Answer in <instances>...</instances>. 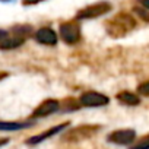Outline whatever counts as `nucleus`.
<instances>
[{"instance_id": "obj_1", "label": "nucleus", "mask_w": 149, "mask_h": 149, "mask_svg": "<svg viewBox=\"0 0 149 149\" xmlns=\"http://www.w3.org/2000/svg\"><path fill=\"white\" fill-rule=\"evenodd\" d=\"M136 26V21L127 13H118L107 24V31L113 37H121Z\"/></svg>"}, {"instance_id": "obj_2", "label": "nucleus", "mask_w": 149, "mask_h": 149, "mask_svg": "<svg viewBox=\"0 0 149 149\" xmlns=\"http://www.w3.org/2000/svg\"><path fill=\"white\" fill-rule=\"evenodd\" d=\"M110 10H111V5L108 2H98L81 9L78 12V19H95L108 13Z\"/></svg>"}, {"instance_id": "obj_3", "label": "nucleus", "mask_w": 149, "mask_h": 149, "mask_svg": "<svg viewBox=\"0 0 149 149\" xmlns=\"http://www.w3.org/2000/svg\"><path fill=\"white\" fill-rule=\"evenodd\" d=\"M60 37L67 44H76L81 40V28L76 22H64L60 25Z\"/></svg>"}, {"instance_id": "obj_4", "label": "nucleus", "mask_w": 149, "mask_h": 149, "mask_svg": "<svg viewBox=\"0 0 149 149\" xmlns=\"http://www.w3.org/2000/svg\"><path fill=\"white\" fill-rule=\"evenodd\" d=\"M79 102L84 107L95 108V107H104V105H107L110 102V98L107 95H104V94L97 92V91H88V92H85V94L81 95Z\"/></svg>"}, {"instance_id": "obj_5", "label": "nucleus", "mask_w": 149, "mask_h": 149, "mask_svg": "<svg viewBox=\"0 0 149 149\" xmlns=\"http://www.w3.org/2000/svg\"><path fill=\"white\" fill-rule=\"evenodd\" d=\"M108 142L114 143V145H121V146H129L134 142L136 139V133L132 129H120L116 132H111L108 134Z\"/></svg>"}, {"instance_id": "obj_6", "label": "nucleus", "mask_w": 149, "mask_h": 149, "mask_svg": "<svg viewBox=\"0 0 149 149\" xmlns=\"http://www.w3.org/2000/svg\"><path fill=\"white\" fill-rule=\"evenodd\" d=\"M98 126H79L76 129H72L64 137L66 140H81V139H86V137H91L94 136L97 132H98Z\"/></svg>"}, {"instance_id": "obj_7", "label": "nucleus", "mask_w": 149, "mask_h": 149, "mask_svg": "<svg viewBox=\"0 0 149 149\" xmlns=\"http://www.w3.org/2000/svg\"><path fill=\"white\" fill-rule=\"evenodd\" d=\"M58 108H60V102H58L57 100H45V101H42V102L32 111V117H34V118L47 117V116H50V114H54Z\"/></svg>"}, {"instance_id": "obj_8", "label": "nucleus", "mask_w": 149, "mask_h": 149, "mask_svg": "<svg viewBox=\"0 0 149 149\" xmlns=\"http://www.w3.org/2000/svg\"><path fill=\"white\" fill-rule=\"evenodd\" d=\"M67 126H69V123H63V124L54 126V127H51V129H48V130H45V132H42V133H40V134H37V136H32L31 139L26 140V143H28V145H38V143H41L42 140H45V139H48V137H51V136L58 134V133L63 132Z\"/></svg>"}, {"instance_id": "obj_9", "label": "nucleus", "mask_w": 149, "mask_h": 149, "mask_svg": "<svg viewBox=\"0 0 149 149\" xmlns=\"http://www.w3.org/2000/svg\"><path fill=\"white\" fill-rule=\"evenodd\" d=\"M34 37L40 44H45V45H56L57 44V34L51 28H40Z\"/></svg>"}, {"instance_id": "obj_10", "label": "nucleus", "mask_w": 149, "mask_h": 149, "mask_svg": "<svg viewBox=\"0 0 149 149\" xmlns=\"http://www.w3.org/2000/svg\"><path fill=\"white\" fill-rule=\"evenodd\" d=\"M117 100L124 104V105H139L140 104V98L133 94V92H129V91H121L120 94H117Z\"/></svg>"}, {"instance_id": "obj_11", "label": "nucleus", "mask_w": 149, "mask_h": 149, "mask_svg": "<svg viewBox=\"0 0 149 149\" xmlns=\"http://www.w3.org/2000/svg\"><path fill=\"white\" fill-rule=\"evenodd\" d=\"M31 123H15V121H0V130H22L29 127Z\"/></svg>"}, {"instance_id": "obj_12", "label": "nucleus", "mask_w": 149, "mask_h": 149, "mask_svg": "<svg viewBox=\"0 0 149 149\" xmlns=\"http://www.w3.org/2000/svg\"><path fill=\"white\" fill-rule=\"evenodd\" d=\"M130 149H149V134L145 136L143 139H140L136 145H133Z\"/></svg>"}, {"instance_id": "obj_13", "label": "nucleus", "mask_w": 149, "mask_h": 149, "mask_svg": "<svg viewBox=\"0 0 149 149\" xmlns=\"http://www.w3.org/2000/svg\"><path fill=\"white\" fill-rule=\"evenodd\" d=\"M137 92H139L140 95L149 97V81H146V82H142V84L137 86Z\"/></svg>"}, {"instance_id": "obj_14", "label": "nucleus", "mask_w": 149, "mask_h": 149, "mask_svg": "<svg viewBox=\"0 0 149 149\" xmlns=\"http://www.w3.org/2000/svg\"><path fill=\"white\" fill-rule=\"evenodd\" d=\"M9 35V32L8 31H5V29H0V41H3L6 37Z\"/></svg>"}, {"instance_id": "obj_15", "label": "nucleus", "mask_w": 149, "mask_h": 149, "mask_svg": "<svg viewBox=\"0 0 149 149\" xmlns=\"http://www.w3.org/2000/svg\"><path fill=\"white\" fill-rule=\"evenodd\" d=\"M137 2H139L145 9H148V10H149V0H137Z\"/></svg>"}, {"instance_id": "obj_16", "label": "nucleus", "mask_w": 149, "mask_h": 149, "mask_svg": "<svg viewBox=\"0 0 149 149\" xmlns=\"http://www.w3.org/2000/svg\"><path fill=\"white\" fill-rule=\"evenodd\" d=\"M40 2H42V0H24L25 5H35V3H40Z\"/></svg>"}, {"instance_id": "obj_17", "label": "nucleus", "mask_w": 149, "mask_h": 149, "mask_svg": "<svg viewBox=\"0 0 149 149\" xmlns=\"http://www.w3.org/2000/svg\"><path fill=\"white\" fill-rule=\"evenodd\" d=\"M8 142H9L8 139H0V148H2V146H5Z\"/></svg>"}]
</instances>
